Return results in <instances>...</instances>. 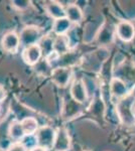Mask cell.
<instances>
[{"label": "cell", "instance_id": "cell-1", "mask_svg": "<svg viewBox=\"0 0 135 151\" xmlns=\"http://www.w3.org/2000/svg\"><path fill=\"white\" fill-rule=\"evenodd\" d=\"M116 112L121 123L125 126L135 125V94L131 93L120 99L117 103Z\"/></svg>", "mask_w": 135, "mask_h": 151}, {"label": "cell", "instance_id": "cell-2", "mask_svg": "<svg viewBox=\"0 0 135 151\" xmlns=\"http://www.w3.org/2000/svg\"><path fill=\"white\" fill-rule=\"evenodd\" d=\"M56 130L50 125H41L36 133L34 134L35 145L50 150L53 149L56 139Z\"/></svg>", "mask_w": 135, "mask_h": 151}, {"label": "cell", "instance_id": "cell-3", "mask_svg": "<svg viewBox=\"0 0 135 151\" xmlns=\"http://www.w3.org/2000/svg\"><path fill=\"white\" fill-rule=\"evenodd\" d=\"M43 36V35H41V30L40 27L35 25L25 26L19 33L21 47L25 48L30 47V45H38Z\"/></svg>", "mask_w": 135, "mask_h": 151}, {"label": "cell", "instance_id": "cell-4", "mask_svg": "<svg viewBox=\"0 0 135 151\" xmlns=\"http://www.w3.org/2000/svg\"><path fill=\"white\" fill-rule=\"evenodd\" d=\"M73 68L55 67L50 76L51 81L58 88H66L73 78Z\"/></svg>", "mask_w": 135, "mask_h": 151}, {"label": "cell", "instance_id": "cell-5", "mask_svg": "<svg viewBox=\"0 0 135 151\" xmlns=\"http://www.w3.org/2000/svg\"><path fill=\"white\" fill-rule=\"evenodd\" d=\"M83 112V105L76 102L72 97H66L64 100L62 109V118L66 121H70L80 116Z\"/></svg>", "mask_w": 135, "mask_h": 151}, {"label": "cell", "instance_id": "cell-6", "mask_svg": "<svg viewBox=\"0 0 135 151\" xmlns=\"http://www.w3.org/2000/svg\"><path fill=\"white\" fill-rule=\"evenodd\" d=\"M71 97L78 103L84 105L88 101V91L82 79H75L70 88Z\"/></svg>", "mask_w": 135, "mask_h": 151}, {"label": "cell", "instance_id": "cell-7", "mask_svg": "<svg viewBox=\"0 0 135 151\" xmlns=\"http://www.w3.org/2000/svg\"><path fill=\"white\" fill-rule=\"evenodd\" d=\"M20 47V37L15 31H9L3 35L1 40V47L4 52L9 53H16Z\"/></svg>", "mask_w": 135, "mask_h": 151}, {"label": "cell", "instance_id": "cell-8", "mask_svg": "<svg viewBox=\"0 0 135 151\" xmlns=\"http://www.w3.org/2000/svg\"><path fill=\"white\" fill-rule=\"evenodd\" d=\"M22 60L26 65L35 67L38 63L43 58V52L38 45H33L28 47H25L22 52Z\"/></svg>", "mask_w": 135, "mask_h": 151}, {"label": "cell", "instance_id": "cell-9", "mask_svg": "<svg viewBox=\"0 0 135 151\" xmlns=\"http://www.w3.org/2000/svg\"><path fill=\"white\" fill-rule=\"evenodd\" d=\"M71 148V136L66 128L56 129V139L53 146V151H68Z\"/></svg>", "mask_w": 135, "mask_h": 151}, {"label": "cell", "instance_id": "cell-10", "mask_svg": "<svg viewBox=\"0 0 135 151\" xmlns=\"http://www.w3.org/2000/svg\"><path fill=\"white\" fill-rule=\"evenodd\" d=\"M115 32L121 40L125 41V42H129L133 40L135 35L134 24L126 20L120 21L115 27Z\"/></svg>", "mask_w": 135, "mask_h": 151}, {"label": "cell", "instance_id": "cell-11", "mask_svg": "<svg viewBox=\"0 0 135 151\" xmlns=\"http://www.w3.org/2000/svg\"><path fill=\"white\" fill-rule=\"evenodd\" d=\"M45 9L53 20L66 17V8L58 1H45Z\"/></svg>", "mask_w": 135, "mask_h": 151}, {"label": "cell", "instance_id": "cell-12", "mask_svg": "<svg viewBox=\"0 0 135 151\" xmlns=\"http://www.w3.org/2000/svg\"><path fill=\"white\" fill-rule=\"evenodd\" d=\"M113 38H114V32H113V28L110 24L104 23L102 27L100 28L99 32L96 35V41L99 45H108L112 42Z\"/></svg>", "mask_w": 135, "mask_h": 151}, {"label": "cell", "instance_id": "cell-13", "mask_svg": "<svg viewBox=\"0 0 135 151\" xmlns=\"http://www.w3.org/2000/svg\"><path fill=\"white\" fill-rule=\"evenodd\" d=\"M56 67H66V68H73V65H76L81 60V57L76 50H71L70 52L61 55L56 58Z\"/></svg>", "mask_w": 135, "mask_h": 151}, {"label": "cell", "instance_id": "cell-14", "mask_svg": "<svg viewBox=\"0 0 135 151\" xmlns=\"http://www.w3.org/2000/svg\"><path fill=\"white\" fill-rule=\"evenodd\" d=\"M72 50L68 35H56L53 41V52L58 57L65 55Z\"/></svg>", "mask_w": 135, "mask_h": 151}, {"label": "cell", "instance_id": "cell-15", "mask_svg": "<svg viewBox=\"0 0 135 151\" xmlns=\"http://www.w3.org/2000/svg\"><path fill=\"white\" fill-rule=\"evenodd\" d=\"M65 8H66V17L73 24L77 25V24L82 22L83 19H84V14H83L82 9L77 4H68Z\"/></svg>", "mask_w": 135, "mask_h": 151}, {"label": "cell", "instance_id": "cell-16", "mask_svg": "<svg viewBox=\"0 0 135 151\" xmlns=\"http://www.w3.org/2000/svg\"><path fill=\"white\" fill-rule=\"evenodd\" d=\"M53 41H55V37H53L51 35H45L41 37L40 42L38 43L40 45L41 52H43V55L45 58L50 60L53 55H56L53 52Z\"/></svg>", "mask_w": 135, "mask_h": 151}, {"label": "cell", "instance_id": "cell-17", "mask_svg": "<svg viewBox=\"0 0 135 151\" xmlns=\"http://www.w3.org/2000/svg\"><path fill=\"white\" fill-rule=\"evenodd\" d=\"M8 135L15 142H20V140H23L26 137L20 121L14 120L10 123L8 127Z\"/></svg>", "mask_w": 135, "mask_h": 151}, {"label": "cell", "instance_id": "cell-18", "mask_svg": "<svg viewBox=\"0 0 135 151\" xmlns=\"http://www.w3.org/2000/svg\"><path fill=\"white\" fill-rule=\"evenodd\" d=\"M72 26L73 23L67 17L58 19L53 23V32L55 35H67L72 29Z\"/></svg>", "mask_w": 135, "mask_h": 151}, {"label": "cell", "instance_id": "cell-19", "mask_svg": "<svg viewBox=\"0 0 135 151\" xmlns=\"http://www.w3.org/2000/svg\"><path fill=\"white\" fill-rule=\"evenodd\" d=\"M20 122L26 136H34V134L36 133V131L40 127V121L35 117H28V118L21 120Z\"/></svg>", "mask_w": 135, "mask_h": 151}, {"label": "cell", "instance_id": "cell-20", "mask_svg": "<svg viewBox=\"0 0 135 151\" xmlns=\"http://www.w3.org/2000/svg\"><path fill=\"white\" fill-rule=\"evenodd\" d=\"M110 91H111L112 95L116 98H124L125 96H127V88L125 86V84L121 80L119 79H113L110 84Z\"/></svg>", "mask_w": 135, "mask_h": 151}, {"label": "cell", "instance_id": "cell-21", "mask_svg": "<svg viewBox=\"0 0 135 151\" xmlns=\"http://www.w3.org/2000/svg\"><path fill=\"white\" fill-rule=\"evenodd\" d=\"M11 5L17 10H26L29 6H30V1H26V0H14L11 1Z\"/></svg>", "mask_w": 135, "mask_h": 151}, {"label": "cell", "instance_id": "cell-22", "mask_svg": "<svg viewBox=\"0 0 135 151\" xmlns=\"http://www.w3.org/2000/svg\"><path fill=\"white\" fill-rule=\"evenodd\" d=\"M5 151H28V149L22 142H14Z\"/></svg>", "mask_w": 135, "mask_h": 151}, {"label": "cell", "instance_id": "cell-23", "mask_svg": "<svg viewBox=\"0 0 135 151\" xmlns=\"http://www.w3.org/2000/svg\"><path fill=\"white\" fill-rule=\"evenodd\" d=\"M6 98V91L4 89V87L2 85H0V104L4 101V99Z\"/></svg>", "mask_w": 135, "mask_h": 151}, {"label": "cell", "instance_id": "cell-24", "mask_svg": "<svg viewBox=\"0 0 135 151\" xmlns=\"http://www.w3.org/2000/svg\"><path fill=\"white\" fill-rule=\"evenodd\" d=\"M28 151H48V149H45V148L40 147V146L35 145V146H33V147L29 148Z\"/></svg>", "mask_w": 135, "mask_h": 151}, {"label": "cell", "instance_id": "cell-25", "mask_svg": "<svg viewBox=\"0 0 135 151\" xmlns=\"http://www.w3.org/2000/svg\"><path fill=\"white\" fill-rule=\"evenodd\" d=\"M0 151H4V150H3V149H2V148H1V147H0Z\"/></svg>", "mask_w": 135, "mask_h": 151}, {"label": "cell", "instance_id": "cell-26", "mask_svg": "<svg viewBox=\"0 0 135 151\" xmlns=\"http://www.w3.org/2000/svg\"><path fill=\"white\" fill-rule=\"evenodd\" d=\"M134 27H135V23H134Z\"/></svg>", "mask_w": 135, "mask_h": 151}]
</instances>
